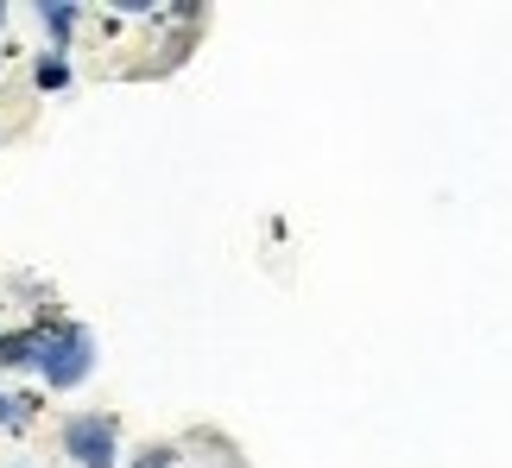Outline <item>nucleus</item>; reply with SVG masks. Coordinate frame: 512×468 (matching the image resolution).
<instances>
[{
    "label": "nucleus",
    "mask_w": 512,
    "mask_h": 468,
    "mask_svg": "<svg viewBox=\"0 0 512 468\" xmlns=\"http://www.w3.org/2000/svg\"><path fill=\"white\" fill-rule=\"evenodd\" d=\"M95 374V336L83 323H45V355H38V380L51 393H76Z\"/></svg>",
    "instance_id": "f257e3e1"
},
{
    "label": "nucleus",
    "mask_w": 512,
    "mask_h": 468,
    "mask_svg": "<svg viewBox=\"0 0 512 468\" xmlns=\"http://www.w3.org/2000/svg\"><path fill=\"white\" fill-rule=\"evenodd\" d=\"M64 456L76 468H114L121 462V424L108 412H76L64 424Z\"/></svg>",
    "instance_id": "f03ea898"
},
{
    "label": "nucleus",
    "mask_w": 512,
    "mask_h": 468,
    "mask_svg": "<svg viewBox=\"0 0 512 468\" xmlns=\"http://www.w3.org/2000/svg\"><path fill=\"white\" fill-rule=\"evenodd\" d=\"M38 355H45V323L0 336V367H38Z\"/></svg>",
    "instance_id": "7ed1b4c3"
},
{
    "label": "nucleus",
    "mask_w": 512,
    "mask_h": 468,
    "mask_svg": "<svg viewBox=\"0 0 512 468\" xmlns=\"http://www.w3.org/2000/svg\"><path fill=\"white\" fill-rule=\"evenodd\" d=\"M38 19H45V32L57 38V51H64V38L76 32V19H83V7H70V0H38Z\"/></svg>",
    "instance_id": "20e7f679"
},
{
    "label": "nucleus",
    "mask_w": 512,
    "mask_h": 468,
    "mask_svg": "<svg viewBox=\"0 0 512 468\" xmlns=\"http://www.w3.org/2000/svg\"><path fill=\"white\" fill-rule=\"evenodd\" d=\"M32 83H38V89H70V57H64V51H45V57L32 64Z\"/></svg>",
    "instance_id": "39448f33"
},
{
    "label": "nucleus",
    "mask_w": 512,
    "mask_h": 468,
    "mask_svg": "<svg viewBox=\"0 0 512 468\" xmlns=\"http://www.w3.org/2000/svg\"><path fill=\"white\" fill-rule=\"evenodd\" d=\"M171 462H177V450H165V443H159V450H146L133 468H171Z\"/></svg>",
    "instance_id": "423d86ee"
},
{
    "label": "nucleus",
    "mask_w": 512,
    "mask_h": 468,
    "mask_svg": "<svg viewBox=\"0 0 512 468\" xmlns=\"http://www.w3.org/2000/svg\"><path fill=\"white\" fill-rule=\"evenodd\" d=\"M26 405H32V399H7V393H0V424H13V418H26Z\"/></svg>",
    "instance_id": "0eeeda50"
},
{
    "label": "nucleus",
    "mask_w": 512,
    "mask_h": 468,
    "mask_svg": "<svg viewBox=\"0 0 512 468\" xmlns=\"http://www.w3.org/2000/svg\"><path fill=\"white\" fill-rule=\"evenodd\" d=\"M0 26H7V7H0Z\"/></svg>",
    "instance_id": "6e6552de"
},
{
    "label": "nucleus",
    "mask_w": 512,
    "mask_h": 468,
    "mask_svg": "<svg viewBox=\"0 0 512 468\" xmlns=\"http://www.w3.org/2000/svg\"><path fill=\"white\" fill-rule=\"evenodd\" d=\"M19 468H26V462H19Z\"/></svg>",
    "instance_id": "1a4fd4ad"
}]
</instances>
